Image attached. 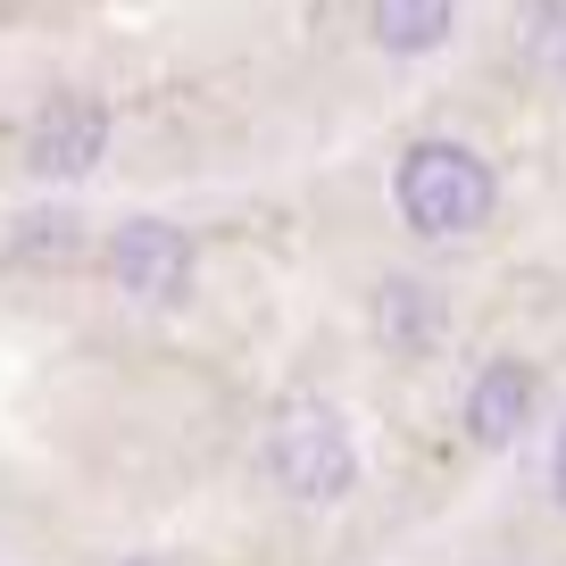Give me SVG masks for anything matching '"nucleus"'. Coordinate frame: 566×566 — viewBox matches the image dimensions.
I'll list each match as a JSON object with an SVG mask.
<instances>
[{
    "instance_id": "obj_1",
    "label": "nucleus",
    "mask_w": 566,
    "mask_h": 566,
    "mask_svg": "<svg viewBox=\"0 0 566 566\" xmlns=\"http://www.w3.org/2000/svg\"><path fill=\"white\" fill-rule=\"evenodd\" d=\"M391 200L424 242H459L492 217V167L467 142H417L400 159V176H391Z\"/></svg>"
},
{
    "instance_id": "obj_7",
    "label": "nucleus",
    "mask_w": 566,
    "mask_h": 566,
    "mask_svg": "<svg viewBox=\"0 0 566 566\" xmlns=\"http://www.w3.org/2000/svg\"><path fill=\"white\" fill-rule=\"evenodd\" d=\"M450 34V0H375V42L391 59H417Z\"/></svg>"
},
{
    "instance_id": "obj_9",
    "label": "nucleus",
    "mask_w": 566,
    "mask_h": 566,
    "mask_svg": "<svg viewBox=\"0 0 566 566\" xmlns=\"http://www.w3.org/2000/svg\"><path fill=\"white\" fill-rule=\"evenodd\" d=\"M549 483H558V500H566V450H558V467H549Z\"/></svg>"
},
{
    "instance_id": "obj_5",
    "label": "nucleus",
    "mask_w": 566,
    "mask_h": 566,
    "mask_svg": "<svg viewBox=\"0 0 566 566\" xmlns=\"http://www.w3.org/2000/svg\"><path fill=\"white\" fill-rule=\"evenodd\" d=\"M533 408H542V375H533L525 358H500V367H483L475 391H467V442H483V450L516 442L533 424Z\"/></svg>"
},
{
    "instance_id": "obj_2",
    "label": "nucleus",
    "mask_w": 566,
    "mask_h": 566,
    "mask_svg": "<svg viewBox=\"0 0 566 566\" xmlns=\"http://www.w3.org/2000/svg\"><path fill=\"white\" fill-rule=\"evenodd\" d=\"M266 483H275L283 500H301V509H334V500L358 483L350 424H342L325 400H292L275 424H266Z\"/></svg>"
},
{
    "instance_id": "obj_8",
    "label": "nucleus",
    "mask_w": 566,
    "mask_h": 566,
    "mask_svg": "<svg viewBox=\"0 0 566 566\" xmlns=\"http://www.w3.org/2000/svg\"><path fill=\"white\" fill-rule=\"evenodd\" d=\"M525 34L542 42V51H558L566 42V0H525Z\"/></svg>"
},
{
    "instance_id": "obj_6",
    "label": "nucleus",
    "mask_w": 566,
    "mask_h": 566,
    "mask_svg": "<svg viewBox=\"0 0 566 566\" xmlns=\"http://www.w3.org/2000/svg\"><path fill=\"white\" fill-rule=\"evenodd\" d=\"M375 334L391 342V350H433L442 342V301L424 292V283H408V275H391L384 292H375Z\"/></svg>"
},
{
    "instance_id": "obj_10",
    "label": "nucleus",
    "mask_w": 566,
    "mask_h": 566,
    "mask_svg": "<svg viewBox=\"0 0 566 566\" xmlns=\"http://www.w3.org/2000/svg\"><path fill=\"white\" fill-rule=\"evenodd\" d=\"M125 566H150V558H125Z\"/></svg>"
},
{
    "instance_id": "obj_3",
    "label": "nucleus",
    "mask_w": 566,
    "mask_h": 566,
    "mask_svg": "<svg viewBox=\"0 0 566 566\" xmlns=\"http://www.w3.org/2000/svg\"><path fill=\"white\" fill-rule=\"evenodd\" d=\"M108 275H117L125 301L176 308L184 283H192V242H184L176 226H159V217H134V226H117V242H108Z\"/></svg>"
},
{
    "instance_id": "obj_4",
    "label": "nucleus",
    "mask_w": 566,
    "mask_h": 566,
    "mask_svg": "<svg viewBox=\"0 0 566 566\" xmlns=\"http://www.w3.org/2000/svg\"><path fill=\"white\" fill-rule=\"evenodd\" d=\"M108 150V117L92 101H51L34 117V134H25V167L34 176H51V184H75V176H92V159Z\"/></svg>"
}]
</instances>
